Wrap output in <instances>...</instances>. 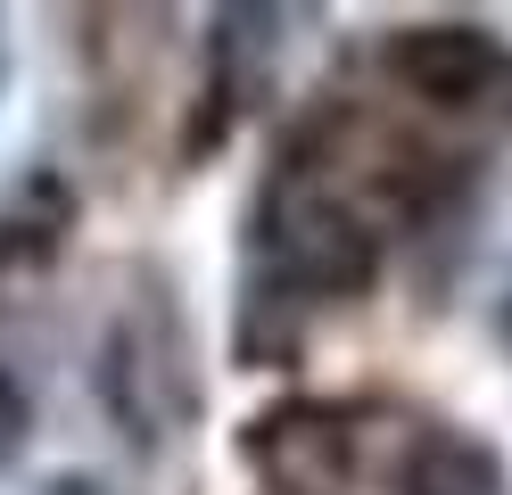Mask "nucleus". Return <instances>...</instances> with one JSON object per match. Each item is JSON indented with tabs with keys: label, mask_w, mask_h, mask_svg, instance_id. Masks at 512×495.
I'll return each mask as SVG.
<instances>
[{
	"label": "nucleus",
	"mask_w": 512,
	"mask_h": 495,
	"mask_svg": "<svg viewBox=\"0 0 512 495\" xmlns=\"http://www.w3.org/2000/svg\"><path fill=\"white\" fill-rule=\"evenodd\" d=\"M256 248L290 289H314V297H356L380 264L372 215L339 182H323L306 157H290L273 174L265 207H256Z\"/></svg>",
	"instance_id": "nucleus-1"
},
{
	"label": "nucleus",
	"mask_w": 512,
	"mask_h": 495,
	"mask_svg": "<svg viewBox=\"0 0 512 495\" xmlns=\"http://www.w3.org/2000/svg\"><path fill=\"white\" fill-rule=\"evenodd\" d=\"M100 388L116 421L133 429V438H157V429H174L190 413V372H182V330L166 306L149 314H124L116 339H108V363H100Z\"/></svg>",
	"instance_id": "nucleus-2"
},
{
	"label": "nucleus",
	"mask_w": 512,
	"mask_h": 495,
	"mask_svg": "<svg viewBox=\"0 0 512 495\" xmlns=\"http://www.w3.org/2000/svg\"><path fill=\"white\" fill-rule=\"evenodd\" d=\"M248 462L281 495H339L356 471V438H347V413L331 405H281L248 429Z\"/></svg>",
	"instance_id": "nucleus-3"
},
{
	"label": "nucleus",
	"mask_w": 512,
	"mask_h": 495,
	"mask_svg": "<svg viewBox=\"0 0 512 495\" xmlns=\"http://www.w3.org/2000/svg\"><path fill=\"white\" fill-rule=\"evenodd\" d=\"M389 75L413 99H438V108H471L488 99L504 75V50L488 42L479 25H405L389 42Z\"/></svg>",
	"instance_id": "nucleus-4"
},
{
	"label": "nucleus",
	"mask_w": 512,
	"mask_h": 495,
	"mask_svg": "<svg viewBox=\"0 0 512 495\" xmlns=\"http://www.w3.org/2000/svg\"><path fill=\"white\" fill-rule=\"evenodd\" d=\"M397 495H504V462L471 429H413V446L397 462Z\"/></svg>",
	"instance_id": "nucleus-5"
},
{
	"label": "nucleus",
	"mask_w": 512,
	"mask_h": 495,
	"mask_svg": "<svg viewBox=\"0 0 512 495\" xmlns=\"http://www.w3.org/2000/svg\"><path fill=\"white\" fill-rule=\"evenodd\" d=\"M67 231V190H50V174H25V190L0 207V256H50Z\"/></svg>",
	"instance_id": "nucleus-6"
},
{
	"label": "nucleus",
	"mask_w": 512,
	"mask_h": 495,
	"mask_svg": "<svg viewBox=\"0 0 512 495\" xmlns=\"http://www.w3.org/2000/svg\"><path fill=\"white\" fill-rule=\"evenodd\" d=\"M25 429H34V396H25V380L0 363V462L25 446Z\"/></svg>",
	"instance_id": "nucleus-7"
},
{
	"label": "nucleus",
	"mask_w": 512,
	"mask_h": 495,
	"mask_svg": "<svg viewBox=\"0 0 512 495\" xmlns=\"http://www.w3.org/2000/svg\"><path fill=\"white\" fill-rule=\"evenodd\" d=\"M496 330H504V347H512V289H504V314H496Z\"/></svg>",
	"instance_id": "nucleus-8"
},
{
	"label": "nucleus",
	"mask_w": 512,
	"mask_h": 495,
	"mask_svg": "<svg viewBox=\"0 0 512 495\" xmlns=\"http://www.w3.org/2000/svg\"><path fill=\"white\" fill-rule=\"evenodd\" d=\"M0 83H9V33H0Z\"/></svg>",
	"instance_id": "nucleus-9"
}]
</instances>
